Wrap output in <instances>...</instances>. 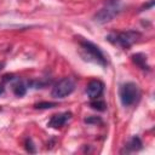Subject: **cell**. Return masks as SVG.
Listing matches in <instances>:
<instances>
[{
  "mask_svg": "<svg viewBox=\"0 0 155 155\" xmlns=\"http://www.w3.org/2000/svg\"><path fill=\"white\" fill-rule=\"evenodd\" d=\"M80 47H81V56L84 57V59L86 61H91L93 63L101 64V65H105V58L102 53V51L99 50L98 46H96L94 44L90 42V41H81L80 42Z\"/></svg>",
  "mask_w": 155,
  "mask_h": 155,
  "instance_id": "1",
  "label": "cell"
},
{
  "mask_svg": "<svg viewBox=\"0 0 155 155\" xmlns=\"http://www.w3.org/2000/svg\"><path fill=\"white\" fill-rule=\"evenodd\" d=\"M140 97L139 87L134 82H126L120 87V101L122 105L130 107L134 104Z\"/></svg>",
  "mask_w": 155,
  "mask_h": 155,
  "instance_id": "2",
  "label": "cell"
},
{
  "mask_svg": "<svg viewBox=\"0 0 155 155\" xmlns=\"http://www.w3.org/2000/svg\"><path fill=\"white\" fill-rule=\"evenodd\" d=\"M139 33L137 31H124V33H119V34H113L109 35L108 40L111 41L113 44H116L119 46H121L122 48H128L133 42L137 41V38H139Z\"/></svg>",
  "mask_w": 155,
  "mask_h": 155,
  "instance_id": "3",
  "label": "cell"
},
{
  "mask_svg": "<svg viewBox=\"0 0 155 155\" xmlns=\"http://www.w3.org/2000/svg\"><path fill=\"white\" fill-rule=\"evenodd\" d=\"M75 90V81L71 78H64L59 80L52 88V97L64 98Z\"/></svg>",
  "mask_w": 155,
  "mask_h": 155,
  "instance_id": "4",
  "label": "cell"
},
{
  "mask_svg": "<svg viewBox=\"0 0 155 155\" xmlns=\"http://www.w3.org/2000/svg\"><path fill=\"white\" fill-rule=\"evenodd\" d=\"M104 90V84L101 80H92L86 86V93L91 99L98 98Z\"/></svg>",
  "mask_w": 155,
  "mask_h": 155,
  "instance_id": "5",
  "label": "cell"
},
{
  "mask_svg": "<svg viewBox=\"0 0 155 155\" xmlns=\"http://www.w3.org/2000/svg\"><path fill=\"white\" fill-rule=\"evenodd\" d=\"M117 13V8L113 5V6H108L105 8H102L101 11H98L94 16V19L99 23H105V22H109L111 21Z\"/></svg>",
  "mask_w": 155,
  "mask_h": 155,
  "instance_id": "6",
  "label": "cell"
},
{
  "mask_svg": "<svg viewBox=\"0 0 155 155\" xmlns=\"http://www.w3.org/2000/svg\"><path fill=\"white\" fill-rule=\"evenodd\" d=\"M71 117L70 113H59V114H54L52 115V117L50 119L47 126H50L51 128H61L62 126L65 125V122Z\"/></svg>",
  "mask_w": 155,
  "mask_h": 155,
  "instance_id": "7",
  "label": "cell"
},
{
  "mask_svg": "<svg viewBox=\"0 0 155 155\" xmlns=\"http://www.w3.org/2000/svg\"><path fill=\"white\" fill-rule=\"evenodd\" d=\"M140 149H142V140H140L138 137H133V138L125 145V148L121 150V153H122V154H124V153L128 154V153L138 151V150H140Z\"/></svg>",
  "mask_w": 155,
  "mask_h": 155,
  "instance_id": "8",
  "label": "cell"
},
{
  "mask_svg": "<svg viewBox=\"0 0 155 155\" xmlns=\"http://www.w3.org/2000/svg\"><path fill=\"white\" fill-rule=\"evenodd\" d=\"M132 61L138 67H140L142 69H149V65L147 64V57L143 53H136V54H133L132 56Z\"/></svg>",
  "mask_w": 155,
  "mask_h": 155,
  "instance_id": "9",
  "label": "cell"
},
{
  "mask_svg": "<svg viewBox=\"0 0 155 155\" xmlns=\"http://www.w3.org/2000/svg\"><path fill=\"white\" fill-rule=\"evenodd\" d=\"M12 90H13V93L17 96V97H23L27 92V87L24 86V84L22 81H17L13 86H12Z\"/></svg>",
  "mask_w": 155,
  "mask_h": 155,
  "instance_id": "10",
  "label": "cell"
},
{
  "mask_svg": "<svg viewBox=\"0 0 155 155\" xmlns=\"http://www.w3.org/2000/svg\"><path fill=\"white\" fill-rule=\"evenodd\" d=\"M90 105H91L92 109L98 110V111H104V110H105V107H107L105 102H104V101H101V99H98V98H96L94 101H92Z\"/></svg>",
  "mask_w": 155,
  "mask_h": 155,
  "instance_id": "11",
  "label": "cell"
},
{
  "mask_svg": "<svg viewBox=\"0 0 155 155\" xmlns=\"http://www.w3.org/2000/svg\"><path fill=\"white\" fill-rule=\"evenodd\" d=\"M56 105H57L56 103H51V102H41V103L35 104V108H36V109H50V108H54Z\"/></svg>",
  "mask_w": 155,
  "mask_h": 155,
  "instance_id": "12",
  "label": "cell"
},
{
  "mask_svg": "<svg viewBox=\"0 0 155 155\" xmlns=\"http://www.w3.org/2000/svg\"><path fill=\"white\" fill-rule=\"evenodd\" d=\"M85 122L86 124H101L102 120L99 117L94 116V117H87V119H85Z\"/></svg>",
  "mask_w": 155,
  "mask_h": 155,
  "instance_id": "13",
  "label": "cell"
},
{
  "mask_svg": "<svg viewBox=\"0 0 155 155\" xmlns=\"http://www.w3.org/2000/svg\"><path fill=\"white\" fill-rule=\"evenodd\" d=\"M25 149L29 153H35V149H34V145L31 143V139H27V142H25Z\"/></svg>",
  "mask_w": 155,
  "mask_h": 155,
  "instance_id": "14",
  "label": "cell"
},
{
  "mask_svg": "<svg viewBox=\"0 0 155 155\" xmlns=\"http://www.w3.org/2000/svg\"><path fill=\"white\" fill-rule=\"evenodd\" d=\"M2 92H4V86L0 85V94H2Z\"/></svg>",
  "mask_w": 155,
  "mask_h": 155,
  "instance_id": "15",
  "label": "cell"
},
{
  "mask_svg": "<svg viewBox=\"0 0 155 155\" xmlns=\"http://www.w3.org/2000/svg\"><path fill=\"white\" fill-rule=\"evenodd\" d=\"M4 68V63H0V70Z\"/></svg>",
  "mask_w": 155,
  "mask_h": 155,
  "instance_id": "16",
  "label": "cell"
}]
</instances>
